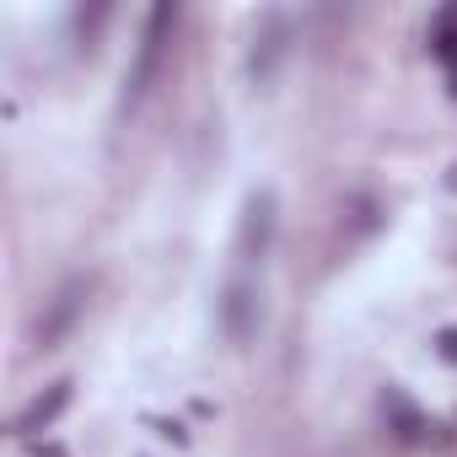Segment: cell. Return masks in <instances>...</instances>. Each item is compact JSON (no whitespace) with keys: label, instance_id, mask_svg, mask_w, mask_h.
<instances>
[{"label":"cell","instance_id":"cell-1","mask_svg":"<svg viewBox=\"0 0 457 457\" xmlns=\"http://www.w3.org/2000/svg\"><path fill=\"white\" fill-rule=\"evenodd\" d=\"M172 28H178V6H151V17H145V28H140V49H135V65H129V76H124V103L135 108L145 92H151V81L162 76V60H167V44H172Z\"/></svg>","mask_w":457,"mask_h":457},{"label":"cell","instance_id":"cell-11","mask_svg":"<svg viewBox=\"0 0 457 457\" xmlns=\"http://www.w3.org/2000/svg\"><path fill=\"white\" fill-rule=\"evenodd\" d=\"M452 97H457V81H452Z\"/></svg>","mask_w":457,"mask_h":457},{"label":"cell","instance_id":"cell-5","mask_svg":"<svg viewBox=\"0 0 457 457\" xmlns=\"http://www.w3.org/2000/svg\"><path fill=\"white\" fill-rule=\"evenodd\" d=\"M71 387H76V382H49V387H44V393H38V398H33L22 414H17V425H12V430H17L22 441H33L38 430H49V425L65 414V403H71Z\"/></svg>","mask_w":457,"mask_h":457},{"label":"cell","instance_id":"cell-6","mask_svg":"<svg viewBox=\"0 0 457 457\" xmlns=\"http://www.w3.org/2000/svg\"><path fill=\"white\" fill-rule=\"evenodd\" d=\"M280 49H286V22H280V17H270V22H264V33L253 38V76H270V65L280 60Z\"/></svg>","mask_w":457,"mask_h":457},{"label":"cell","instance_id":"cell-10","mask_svg":"<svg viewBox=\"0 0 457 457\" xmlns=\"http://www.w3.org/2000/svg\"><path fill=\"white\" fill-rule=\"evenodd\" d=\"M446 183H452V188H457V167H452V178H446Z\"/></svg>","mask_w":457,"mask_h":457},{"label":"cell","instance_id":"cell-3","mask_svg":"<svg viewBox=\"0 0 457 457\" xmlns=\"http://www.w3.org/2000/svg\"><path fill=\"white\" fill-rule=\"evenodd\" d=\"M270 243H275V194H270V188H259V194H248V204H243V232H237V259L259 264V259L270 253Z\"/></svg>","mask_w":457,"mask_h":457},{"label":"cell","instance_id":"cell-7","mask_svg":"<svg viewBox=\"0 0 457 457\" xmlns=\"http://www.w3.org/2000/svg\"><path fill=\"white\" fill-rule=\"evenodd\" d=\"M430 49H436L446 65H457V6H446V12L436 17V28H430Z\"/></svg>","mask_w":457,"mask_h":457},{"label":"cell","instance_id":"cell-9","mask_svg":"<svg viewBox=\"0 0 457 457\" xmlns=\"http://www.w3.org/2000/svg\"><path fill=\"white\" fill-rule=\"evenodd\" d=\"M436 355L457 366V328H441V334H436Z\"/></svg>","mask_w":457,"mask_h":457},{"label":"cell","instance_id":"cell-4","mask_svg":"<svg viewBox=\"0 0 457 457\" xmlns=\"http://www.w3.org/2000/svg\"><path fill=\"white\" fill-rule=\"evenodd\" d=\"M220 328H226V339H232V345H248L259 334V291L248 280L226 286V296H220Z\"/></svg>","mask_w":457,"mask_h":457},{"label":"cell","instance_id":"cell-8","mask_svg":"<svg viewBox=\"0 0 457 457\" xmlns=\"http://www.w3.org/2000/svg\"><path fill=\"white\" fill-rule=\"evenodd\" d=\"M387 409H393V420H398V436H403V441H420L425 420H420V414H414V409H409V403H403L398 393H387Z\"/></svg>","mask_w":457,"mask_h":457},{"label":"cell","instance_id":"cell-2","mask_svg":"<svg viewBox=\"0 0 457 457\" xmlns=\"http://www.w3.org/2000/svg\"><path fill=\"white\" fill-rule=\"evenodd\" d=\"M87 296H92V280H65L54 296H49V307H44V318H38V345L44 350H54L76 323H81V312H87Z\"/></svg>","mask_w":457,"mask_h":457}]
</instances>
